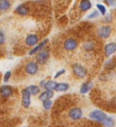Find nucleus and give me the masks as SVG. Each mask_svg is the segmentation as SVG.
<instances>
[{
  "instance_id": "nucleus-1",
  "label": "nucleus",
  "mask_w": 116,
  "mask_h": 127,
  "mask_svg": "<svg viewBox=\"0 0 116 127\" xmlns=\"http://www.w3.org/2000/svg\"><path fill=\"white\" fill-rule=\"evenodd\" d=\"M89 117L91 118L92 120H94V121H96V122L104 123V120L107 118V115L104 111L96 109V110L92 111V112L90 113Z\"/></svg>"
},
{
  "instance_id": "nucleus-2",
  "label": "nucleus",
  "mask_w": 116,
  "mask_h": 127,
  "mask_svg": "<svg viewBox=\"0 0 116 127\" xmlns=\"http://www.w3.org/2000/svg\"><path fill=\"white\" fill-rule=\"evenodd\" d=\"M72 69L78 78H84L87 75V69L79 63H74L72 67Z\"/></svg>"
},
{
  "instance_id": "nucleus-3",
  "label": "nucleus",
  "mask_w": 116,
  "mask_h": 127,
  "mask_svg": "<svg viewBox=\"0 0 116 127\" xmlns=\"http://www.w3.org/2000/svg\"><path fill=\"white\" fill-rule=\"evenodd\" d=\"M38 69H39V67H38V63L36 61H28L25 66V70L28 75H35V74L38 72Z\"/></svg>"
},
{
  "instance_id": "nucleus-4",
  "label": "nucleus",
  "mask_w": 116,
  "mask_h": 127,
  "mask_svg": "<svg viewBox=\"0 0 116 127\" xmlns=\"http://www.w3.org/2000/svg\"><path fill=\"white\" fill-rule=\"evenodd\" d=\"M50 54L49 51H45V50H42L41 51H39L38 53H36L35 56V61L38 64L40 65H44L47 62V61L49 60Z\"/></svg>"
},
{
  "instance_id": "nucleus-5",
  "label": "nucleus",
  "mask_w": 116,
  "mask_h": 127,
  "mask_svg": "<svg viewBox=\"0 0 116 127\" xmlns=\"http://www.w3.org/2000/svg\"><path fill=\"white\" fill-rule=\"evenodd\" d=\"M68 115L72 120L77 121V120L81 119L82 116H83V110L78 106H74V107L71 108L69 110Z\"/></svg>"
},
{
  "instance_id": "nucleus-6",
  "label": "nucleus",
  "mask_w": 116,
  "mask_h": 127,
  "mask_svg": "<svg viewBox=\"0 0 116 127\" xmlns=\"http://www.w3.org/2000/svg\"><path fill=\"white\" fill-rule=\"evenodd\" d=\"M21 95H22V99H21L22 105L25 108H28L30 104H31V94L28 92L26 88H25V89L22 90Z\"/></svg>"
},
{
  "instance_id": "nucleus-7",
  "label": "nucleus",
  "mask_w": 116,
  "mask_h": 127,
  "mask_svg": "<svg viewBox=\"0 0 116 127\" xmlns=\"http://www.w3.org/2000/svg\"><path fill=\"white\" fill-rule=\"evenodd\" d=\"M77 46H78V42L75 39H74V38H68L64 42V50H66L68 51L75 50L77 48Z\"/></svg>"
},
{
  "instance_id": "nucleus-8",
  "label": "nucleus",
  "mask_w": 116,
  "mask_h": 127,
  "mask_svg": "<svg viewBox=\"0 0 116 127\" xmlns=\"http://www.w3.org/2000/svg\"><path fill=\"white\" fill-rule=\"evenodd\" d=\"M111 32H112V28L109 25H103L97 31L98 36H100L101 38H104V39L108 38L111 35Z\"/></svg>"
},
{
  "instance_id": "nucleus-9",
  "label": "nucleus",
  "mask_w": 116,
  "mask_h": 127,
  "mask_svg": "<svg viewBox=\"0 0 116 127\" xmlns=\"http://www.w3.org/2000/svg\"><path fill=\"white\" fill-rule=\"evenodd\" d=\"M14 90L13 88L8 85H3L2 87H0V95L3 98H7L13 95Z\"/></svg>"
},
{
  "instance_id": "nucleus-10",
  "label": "nucleus",
  "mask_w": 116,
  "mask_h": 127,
  "mask_svg": "<svg viewBox=\"0 0 116 127\" xmlns=\"http://www.w3.org/2000/svg\"><path fill=\"white\" fill-rule=\"evenodd\" d=\"M25 42L27 46L35 47V45H37V43H38V42H39V37L35 33L28 34V35L26 36V38H25Z\"/></svg>"
},
{
  "instance_id": "nucleus-11",
  "label": "nucleus",
  "mask_w": 116,
  "mask_h": 127,
  "mask_svg": "<svg viewBox=\"0 0 116 127\" xmlns=\"http://www.w3.org/2000/svg\"><path fill=\"white\" fill-rule=\"evenodd\" d=\"M116 51V43L115 42H109L104 46V52L105 57H110L113 53Z\"/></svg>"
},
{
  "instance_id": "nucleus-12",
  "label": "nucleus",
  "mask_w": 116,
  "mask_h": 127,
  "mask_svg": "<svg viewBox=\"0 0 116 127\" xmlns=\"http://www.w3.org/2000/svg\"><path fill=\"white\" fill-rule=\"evenodd\" d=\"M47 42H48V39H45V40H44V41H42L40 43L37 44V45H35V48H33V49L29 51V55H34V54L38 53L39 51H42L43 48L47 44Z\"/></svg>"
},
{
  "instance_id": "nucleus-13",
  "label": "nucleus",
  "mask_w": 116,
  "mask_h": 127,
  "mask_svg": "<svg viewBox=\"0 0 116 127\" xmlns=\"http://www.w3.org/2000/svg\"><path fill=\"white\" fill-rule=\"evenodd\" d=\"M53 96H54V91L53 90H45L40 94L39 99L44 102V101H45V100H50Z\"/></svg>"
},
{
  "instance_id": "nucleus-14",
  "label": "nucleus",
  "mask_w": 116,
  "mask_h": 127,
  "mask_svg": "<svg viewBox=\"0 0 116 127\" xmlns=\"http://www.w3.org/2000/svg\"><path fill=\"white\" fill-rule=\"evenodd\" d=\"M92 7V3L90 0H82L79 4V9L82 12L88 11Z\"/></svg>"
},
{
  "instance_id": "nucleus-15",
  "label": "nucleus",
  "mask_w": 116,
  "mask_h": 127,
  "mask_svg": "<svg viewBox=\"0 0 116 127\" xmlns=\"http://www.w3.org/2000/svg\"><path fill=\"white\" fill-rule=\"evenodd\" d=\"M15 12L16 14H18L19 15H25L29 13V8L28 6H26L25 5H19L17 7L15 8Z\"/></svg>"
},
{
  "instance_id": "nucleus-16",
  "label": "nucleus",
  "mask_w": 116,
  "mask_h": 127,
  "mask_svg": "<svg viewBox=\"0 0 116 127\" xmlns=\"http://www.w3.org/2000/svg\"><path fill=\"white\" fill-rule=\"evenodd\" d=\"M92 87H93V82H92V81L84 82V83L81 86V88H80V93L81 94L88 93V92L91 90Z\"/></svg>"
},
{
  "instance_id": "nucleus-17",
  "label": "nucleus",
  "mask_w": 116,
  "mask_h": 127,
  "mask_svg": "<svg viewBox=\"0 0 116 127\" xmlns=\"http://www.w3.org/2000/svg\"><path fill=\"white\" fill-rule=\"evenodd\" d=\"M70 86L68 83H65V82H60V83H57L56 88L54 90L57 91V92H65L69 89Z\"/></svg>"
},
{
  "instance_id": "nucleus-18",
  "label": "nucleus",
  "mask_w": 116,
  "mask_h": 127,
  "mask_svg": "<svg viewBox=\"0 0 116 127\" xmlns=\"http://www.w3.org/2000/svg\"><path fill=\"white\" fill-rule=\"evenodd\" d=\"M26 89L28 90V92H29V93L31 94V95H37V94L40 92V88L36 85L28 86V87L26 88Z\"/></svg>"
},
{
  "instance_id": "nucleus-19",
  "label": "nucleus",
  "mask_w": 116,
  "mask_h": 127,
  "mask_svg": "<svg viewBox=\"0 0 116 127\" xmlns=\"http://www.w3.org/2000/svg\"><path fill=\"white\" fill-rule=\"evenodd\" d=\"M57 82L54 80H48L45 82V90H54L56 88Z\"/></svg>"
},
{
  "instance_id": "nucleus-20",
  "label": "nucleus",
  "mask_w": 116,
  "mask_h": 127,
  "mask_svg": "<svg viewBox=\"0 0 116 127\" xmlns=\"http://www.w3.org/2000/svg\"><path fill=\"white\" fill-rule=\"evenodd\" d=\"M10 2L8 0H0V11H6L9 9Z\"/></svg>"
},
{
  "instance_id": "nucleus-21",
  "label": "nucleus",
  "mask_w": 116,
  "mask_h": 127,
  "mask_svg": "<svg viewBox=\"0 0 116 127\" xmlns=\"http://www.w3.org/2000/svg\"><path fill=\"white\" fill-rule=\"evenodd\" d=\"M103 124H104V126H106V127H114V124H115V123H114V118L107 116V118L104 120V122L103 123Z\"/></svg>"
},
{
  "instance_id": "nucleus-22",
  "label": "nucleus",
  "mask_w": 116,
  "mask_h": 127,
  "mask_svg": "<svg viewBox=\"0 0 116 127\" xmlns=\"http://www.w3.org/2000/svg\"><path fill=\"white\" fill-rule=\"evenodd\" d=\"M53 106V101L50 100H45L43 102V107L45 108V110H50Z\"/></svg>"
},
{
  "instance_id": "nucleus-23",
  "label": "nucleus",
  "mask_w": 116,
  "mask_h": 127,
  "mask_svg": "<svg viewBox=\"0 0 116 127\" xmlns=\"http://www.w3.org/2000/svg\"><path fill=\"white\" fill-rule=\"evenodd\" d=\"M96 7H97V9H98V12L101 13V15H106L107 10H106V7H105L104 5H102V4H97Z\"/></svg>"
},
{
  "instance_id": "nucleus-24",
  "label": "nucleus",
  "mask_w": 116,
  "mask_h": 127,
  "mask_svg": "<svg viewBox=\"0 0 116 127\" xmlns=\"http://www.w3.org/2000/svg\"><path fill=\"white\" fill-rule=\"evenodd\" d=\"M84 49L86 50V51H90V50H93L94 48V44L93 42H86L84 43Z\"/></svg>"
},
{
  "instance_id": "nucleus-25",
  "label": "nucleus",
  "mask_w": 116,
  "mask_h": 127,
  "mask_svg": "<svg viewBox=\"0 0 116 127\" xmlns=\"http://www.w3.org/2000/svg\"><path fill=\"white\" fill-rule=\"evenodd\" d=\"M11 75H12L11 71H6L5 72V75H4V82L5 83H7L8 81H9L10 78H11Z\"/></svg>"
},
{
  "instance_id": "nucleus-26",
  "label": "nucleus",
  "mask_w": 116,
  "mask_h": 127,
  "mask_svg": "<svg viewBox=\"0 0 116 127\" xmlns=\"http://www.w3.org/2000/svg\"><path fill=\"white\" fill-rule=\"evenodd\" d=\"M5 33L0 31V45L4 44V43H5Z\"/></svg>"
},
{
  "instance_id": "nucleus-27",
  "label": "nucleus",
  "mask_w": 116,
  "mask_h": 127,
  "mask_svg": "<svg viewBox=\"0 0 116 127\" xmlns=\"http://www.w3.org/2000/svg\"><path fill=\"white\" fill-rule=\"evenodd\" d=\"M98 15H99L98 11H94V12H92V14H90V15L87 16V18H91V19H93V18L97 17Z\"/></svg>"
},
{
  "instance_id": "nucleus-28",
  "label": "nucleus",
  "mask_w": 116,
  "mask_h": 127,
  "mask_svg": "<svg viewBox=\"0 0 116 127\" xmlns=\"http://www.w3.org/2000/svg\"><path fill=\"white\" fill-rule=\"evenodd\" d=\"M113 61H107V63L105 64V68H108V69H112L113 68H114V63H112Z\"/></svg>"
},
{
  "instance_id": "nucleus-29",
  "label": "nucleus",
  "mask_w": 116,
  "mask_h": 127,
  "mask_svg": "<svg viewBox=\"0 0 116 127\" xmlns=\"http://www.w3.org/2000/svg\"><path fill=\"white\" fill-rule=\"evenodd\" d=\"M65 73V69H60L59 71H57L56 74L54 75V78H59L61 75H63V74Z\"/></svg>"
},
{
  "instance_id": "nucleus-30",
  "label": "nucleus",
  "mask_w": 116,
  "mask_h": 127,
  "mask_svg": "<svg viewBox=\"0 0 116 127\" xmlns=\"http://www.w3.org/2000/svg\"><path fill=\"white\" fill-rule=\"evenodd\" d=\"M105 2H106L109 5H112L115 4V0H105Z\"/></svg>"
},
{
  "instance_id": "nucleus-31",
  "label": "nucleus",
  "mask_w": 116,
  "mask_h": 127,
  "mask_svg": "<svg viewBox=\"0 0 116 127\" xmlns=\"http://www.w3.org/2000/svg\"><path fill=\"white\" fill-rule=\"evenodd\" d=\"M45 82H46V80H42L41 82H40V88H45Z\"/></svg>"
},
{
  "instance_id": "nucleus-32",
  "label": "nucleus",
  "mask_w": 116,
  "mask_h": 127,
  "mask_svg": "<svg viewBox=\"0 0 116 127\" xmlns=\"http://www.w3.org/2000/svg\"><path fill=\"white\" fill-rule=\"evenodd\" d=\"M110 15H108V16L106 17V20H104V21H106V22H110Z\"/></svg>"
},
{
  "instance_id": "nucleus-33",
  "label": "nucleus",
  "mask_w": 116,
  "mask_h": 127,
  "mask_svg": "<svg viewBox=\"0 0 116 127\" xmlns=\"http://www.w3.org/2000/svg\"><path fill=\"white\" fill-rule=\"evenodd\" d=\"M114 102H115V104H116V96H115V97L114 98Z\"/></svg>"
}]
</instances>
